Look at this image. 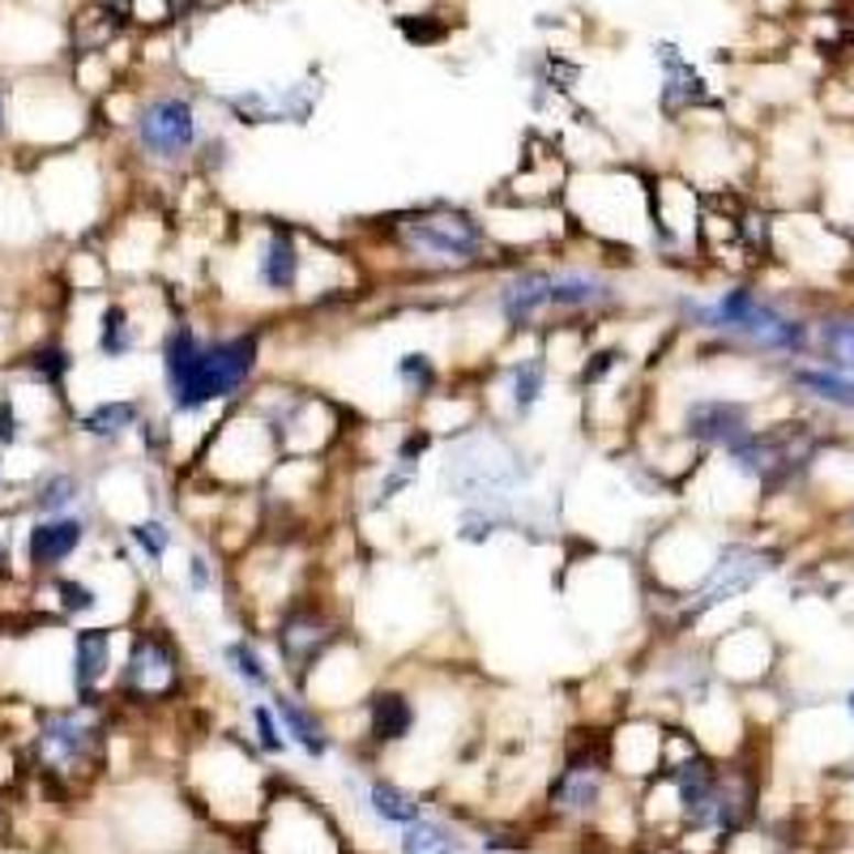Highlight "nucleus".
<instances>
[{
  "label": "nucleus",
  "instance_id": "17",
  "mask_svg": "<svg viewBox=\"0 0 854 854\" xmlns=\"http://www.w3.org/2000/svg\"><path fill=\"white\" fill-rule=\"evenodd\" d=\"M124 649V628L116 624H77L69 628V701L107 705Z\"/></svg>",
  "mask_w": 854,
  "mask_h": 854
},
{
  "label": "nucleus",
  "instance_id": "22",
  "mask_svg": "<svg viewBox=\"0 0 854 854\" xmlns=\"http://www.w3.org/2000/svg\"><path fill=\"white\" fill-rule=\"evenodd\" d=\"M81 508H95V479L77 462H47L26 483V496H22L26 517H61Z\"/></svg>",
  "mask_w": 854,
  "mask_h": 854
},
{
  "label": "nucleus",
  "instance_id": "12",
  "mask_svg": "<svg viewBox=\"0 0 854 854\" xmlns=\"http://www.w3.org/2000/svg\"><path fill=\"white\" fill-rule=\"evenodd\" d=\"M556 376L560 372L551 368L543 342L538 338H522L513 355H496L483 368V376L474 381L479 402H483V419L522 436L547 410Z\"/></svg>",
  "mask_w": 854,
  "mask_h": 854
},
{
  "label": "nucleus",
  "instance_id": "21",
  "mask_svg": "<svg viewBox=\"0 0 854 854\" xmlns=\"http://www.w3.org/2000/svg\"><path fill=\"white\" fill-rule=\"evenodd\" d=\"M359 713H363V740L368 744L397 747L406 744L419 726V697H415V688L385 679V683L368 688V697L359 701Z\"/></svg>",
  "mask_w": 854,
  "mask_h": 854
},
{
  "label": "nucleus",
  "instance_id": "10",
  "mask_svg": "<svg viewBox=\"0 0 854 854\" xmlns=\"http://www.w3.org/2000/svg\"><path fill=\"white\" fill-rule=\"evenodd\" d=\"M188 688V654L172 624H163L150 606L124 628V649L111 683V701L120 705H167Z\"/></svg>",
  "mask_w": 854,
  "mask_h": 854
},
{
  "label": "nucleus",
  "instance_id": "36",
  "mask_svg": "<svg viewBox=\"0 0 854 854\" xmlns=\"http://www.w3.org/2000/svg\"><path fill=\"white\" fill-rule=\"evenodd\" d=\"M9 483V458H4V449H0V488Z\"/></svg>",
  "mask_w": 854,
  "mask_h": 854
},
{
  "label": "nucleus",
  "instance_id": "2",
  "mask_svg": "<svg viewBox=\"0 0 854 854\" xmlns=\"http://www.w3.org/2000/svg\"><path fill=\"white\" fill-rule=\"evenodd\" d=\"M158 406L176 424V449L188 424L210 427L227 406L244 402L265 368V325L201 317L179 308L154 347Z\"/></svg>",
  "mask_w": 854,
  "mask_h": 854
},
{
  "label": "nucleus",
  "instance_id": "30",
  "mask_svg": "<svg viewBox=\"0 0 854 854\" xmlns=\"http://www.w3.org/2000/svg\"><path fill=\"white\" fill-rule=\"evenodd\" d=\"M359 803L381 820V824H390V829H406V824L424 820V803L402 782H393V778H372V782L359 790Z\"/></svg>",
  "mask_w": 854,
  "mask_h": 854
},
{
  "label": "nucleus",
  "instance_id": "16",
  "mask_svg": "<svg viewBox=\"0 0 854 854\" xmlns=\"http://www.w3.org/2000/svg\"><path fill=\"white\" fill-rule=\"evenodd\" d=\"M150 397L142 393H111L95 397L90 406H73L69 436L81 445L86 458H116L129 445H138V427L150 415Z\"/></svg>",
  "mask_w": 854,
  "mask_h": 854
},
{
  "label": "nucleus",
  "instance_id": "19",
  "mask_svg": "<svg viewBox=\"0 0 854 854\" xmlns=\"http://www.w3.org/2000/svg\"><path fill=\"white\" fill-rule=\"evenodd\" d=\"M756 427L752 406L744 397H726V393H697L679 406L676 431L683 445H692L697 453H726L731 445H740L747 431Z\"/></svg>",
  "mask_w": 854,
  "mask_h": 854
},
{
  "label": "nucleus",
  "instance_id": "29",
  "mask_svg": "<svg viewBox=\"0 0 854 854\" xmlns=\"http://www.w3.org/2000/svg\"><path fill=\"white\" fill-rule=\"evenodd\" d=\"M393 385L402 390V397L410 402V406H424L427 397H436V393L449 385V376H445V363L424 351V347H406V351H397L393 355Z\"/></svg>",
  "mask_w": 854,
  "mask_h": 854
},
{
  "label": "nucleus",
  "instance_id": "7",
  "mask_svg": "<svg viewBox=\"0 0 854 854\" xmlns=\"http://www.w3.org/2000/svg\"><path fill=\"white\" fill-rule=\"evenodd\" d=\"M560 210L572 240H585L590 249L615 256L649 252V172L640 167L603 163L572 172Z\"/></svg>",
  "mask_w": 854,
  "mask_h": 854
},
{
  "label": "nucleus",
  "instance_id": "27",
  "mask_svg": "<svg viewBox=\"0 0 854 854\" xmlns=\"http://www.w3.org/2000/svg\"><path fill=\"white\" fill-rule=\"evenodd\" d=\"M179 599L193 611L222 599V611H227V556L214 543H206L201 534L188 538V547L179 556Z\"/></svg>",
  "mask_w": 854,
  "mask_h": 854
},
{
  "label": "nucleus",
  "instance_id": "23",
  "mask_svg": "<svg viewBox=\"0 0 854 854\" xmlns=\"http://www.w3.org/2000/svg\"><path fill=\"white\" fill-rule=\"evenodd\" d=\"M111 530H116V538L129 547L133 565L145 572V581H150V577L163 581L167 560H172V551L179 547V517L172 508H150V513L133 517V522H120V526H111Z\"/></svg>",
  "mask_w": 854,
  "mask_h": 854
},
{
  "label": "nucleus",
  "instance_id": "3",
  "mask_svg": "<svg viewBox=\"0 0 854 854\" xmlns=\"http://www.w3.org/2000/svg\"><path fill=\"white\" fill-rule=\"evenodd\" d=\"M492 320L500 325L504 342L543 338L551 329H590L599 333L611 320L628 317L633 295L611 261H581L565 252H543L526 261H504L488 274L479 295Z\"/></svg>",
  "mask_w": 854,
  "mask_h": 854
},
{
  "label": "nucleus",
  "instance_id": "9",
  "mask_svg": "<svg viewBox=\"0 0 854 854\" xmlns=\"http://www.w3.org/2000/svg\"><path fill=\"white\" fill-rule=\"evenodd\" d=\"M278 462H283V449H278L270 424L252 410L249 402H236L201 436V445L188 458L184 474L214 483L222 492H256Z\"/></svg>",
  "mask_w": 854,
  "mask_h": 854
},
{
  "label": "nucleus",
  "instance_id": "37",
  "mask_svg": "<svg viewBox=\"0 0 854 854\" xmlns=\"http://www.w3.org/2000/svg\"><path fill=\"white\" fill-rule=\"evenodd\" d=\"M851 718H854V692H851Z\"/></svg>",
  "mask_w": 854,
  "mask_h": 854
},
{
  "label": "nucleus",
  "instance_id": "20",
  "mask_svg": "<svg viewBox=\"0 0 854 854\" xmlns=\"http://www.w3.org/2000/svg\"><path fill=\"white\" fill-rule=\"evenodd\" d=\"M214 663H218V671L231 679L244 697H274L286 683L278 663H274V654H270V645H265V637H256L249 628L227 633V637L218 640L214 645Z\"/></svg>",
  "mask_w": 854,
  "mask_h": 854
},
{
  "label": "nucleus",
  "instance_id": "18",
  "mask_svg": "<svg viewBox=\"0 0 854 854\" xmlns=\"http://www.w3.org/2000/svg\"><path fill=\"white\" fill-rule=\"evenodd\" d=\"M325 86L317 77H295L283 86H244L231 90L222 99V111L244 124V129H261V124H308L317 116Z\"/></svg>",
  "mask_w": 854,
  "mask_h": 854
},
{
  "label": "nucleus",
  "instance_id": "5",
  "mask_svg": "<svg viewBox=\"0 0 854 854\" xmlns=\"http://www.w3.org/2000/svg\"><path fill=\"white\" fill-rule=\"evenodd\" d=\"M667 313L679 329L713 338V342H722L731 351H747V355L799 359L812 347V325L752 283H731L713 295L679 291L667 304Z\"/></svg>",
  "mask_w": 854,
  "mask_h": 854
},
{
  "label": "nucleus",
  "instance_id": "11",
  "mask_svg": "<svg viewBox=\"0 0 854 854\" xmlns=\"http://www.w3.org/2000/svg\"><path fill=\"white\" fill-rule=\"evenodd\" d=\"M347 633H355L351 628V606H347V599H338L333 590H325L320 581H313L299 599H291L274 615V624L265 628V645H270V654H274V663H278L286 683L299 688L308 679V671Z\"/></svg>",
  "mask_w": 854,
  "mask_h": 854
},
{
  "label": "nucleus",
  "instance_id": "34",
  "mask_svg": "<svg viewBox=\"0 0 854 854\" xmlns=\"http://www.w3.org/2000/svg\"><path fill=\"white\" fill-rule=\"evenodd\" d=\"M18 577V526H13V513L0 508V581H13Z\"/></svg>",
  "mask_w": 854,
  "mask_h": 854
},
{
  "label": "nucleus",
  "instance_id": "33",
  "mask_svg": "<svg viewBox=\"0 0 854 854\" xmlns=\"http://www.w3.org/2000/svg\"><path fill=\"white\" fill-rule=\"evenodd\" d=\"M397 854H458V842H453V833H449L445 824H436V820H415V824L402 829V846H397Z\"/></svg>",
  "mask_w": 854,
  "mask_h": 854
},
{
  "label": "nucleus",
  "instance_id": "28",
  "mask_svg": "<svg viewBox=\"0 0 854 854\" xmlns=\"http://www.w3.org/2000/svg\"><path fill=\"white\" fill-rule=\"evenodd\" d=\"M786 381H790V390L795 393L812 397L820 406L842 410V415H854V376H846V372H837V368L812 359V363H795V368L786 372Z\"/></svg>",
  "mask_w": 854,
  "mask_h": 854
},
{
  "label": "nucleus",
  "instance_id": "24",
  "mask_svg": "<svg viewBox=\"0 0 854 854\" xmlns=\"http://www.w3.org/2000/svg\"><path fill=\"white\" fill-rule=\"evenodd\" d=\"M274 713H278V722H283L286 731V744L299 747L308 760H325L329 752H333V731H329V718L320 705H313L299 688H291L283 683L274 697Z\"/></svg>",
  "mask_w": 854,
  "mask_h": 854
},
{
  "label": "nucleus",
  "instance_id": "31",
  "mask_svg": "<svg viewBox=\"0 0 854 854\" xmlns=\"http://www.w3.org/2000/svg\"><path fill=\"white\" fill-rule=\"evenodd\" d=\"M244 718H249V740L256 756H286V731L274 713L270 697H244Z\"/></svg>",
  "mask_w": 854,
  "mask_h": 854
},
{
  "label": "nucleus",
  "instance_id": "32",
  "mask_svg": "<svg viewBox=\"0 0 854 854\" xmlns=\"http://www.w3.org/2000/svg\"><path fill=\"white\" fill-rule=\"evenodd\" d=\"M820 363L854 376V317H833L817 329Z\"/></svg>",
  "mask_w": 854,
  "mask_h": 854
},
{
  "label": "nucleus",
  "instance_id": "6",
  "mask_svg": "<svg viewBox=\"0 0 854 854\" xmlns=\"http://www.w3.org/2000/svg\"><path fill=\"white\" fill-rule=\"evenodd\" d=\"M436 492L449 504H500L530 508L538 483V458L517 431L479 419L462 436L436 445Z\"/></svg>",
  "mask_w": 854,
  "mask_h": 854
},
{
  "label": "nucleus",
  "instance_id": "26",
  "mask_svg": "<svg viewBox=\"0 0 854 854\" xmlns=\"http://www.w3.org/2000/svg\"><path fill=\"white\" fill-rule=\"evenodd\" d=\"M606 795V765L603 756H572L551 786V808L569 820H585L603 812Z\"/></svg>",
  "mask_w": 854,
  "mask_h": 854
},
{
  "label": "nucleus",
  "instance_id": "25",
  "mask_svg": "<svg viewBox=\"0 0 854 854\" xmlns=\"http://www.w3.org/2000/svg\"><path fill=\"white\" fill-rule=\"evenodd\" d=\"M654 61H658V69H663V90H658V111L667 116V120H679V116H688V111H697V107L710 103V86H705V77L701 69L679 52V43H654Z\"/></svg>",
  "mask_w": 854,
  "mask_h": 854
},
{
  "label": "nucleus",
  "instance_id": "8",
  "mask_svg": "<svg viewBox=\"0 0 854 854\" xmlns=\"http://www.w3.org/2000/svg\"><path fill=\"white\" fill-rule=\"evenodd\" d=\"M129 158L142 167L145 176H193L201 163V150L214 138L201 107L193 95L179 90H154L129 111Z\"/></svg>",
  "mask_w": 854,
  "mask_h": 854
},
{
  "label": "nucleus",
  "instance_id": "13",
  "mask_svg": "<svg viewBox=\"0 0 854 854\" xmlns=\"http://www.w3.org/2000/svg\"><path fill=\"white\" fill-rule=\"evenodd\" d=\"M107 705L65 701V705H43L35 722V760L47 778H77L95 774L103 765L107 747Z\"/></svg>",
  "mask_w": 854,
  "mask_h": 854
},
{
  "label": "nucleus",
  "instance_id": "14",
  "mask_svg": "<svg viewBox=\"0 0 854 854\" xmlns=\"http://www.w3.org/2000/svg\"><path fill=\"white\" fill-rule=\"evenodd\" d=\"M99 538V513H61V517H26L18 526V572L26 581H43L52 572L73 569Z\"/></svg>",
  "mask_w": 854,
  "mask_h": 854
},
{
  "label": "nucleus",
  "instance_id": "15",
  "mask_svg": "<svg viewBox=\"0 0 854 854\" xmlns=\"http://www.w3.org/2000/svg\"><path fill=\"white\" fill-rule=\"evenodd\" d=\"M705 188L679 176H649V252L663 261L701 256Z\"/></svg>",
  "mask_w": 854,
  "mask_h": 854
},
{
  "label": "nucleus",
  "instance_id": "4",
  "mask_svg": "<svg viewBox=\"0 0 854 854\" xmlns=\"http://www.w3.org/2000/svg\"><path fill=\"white\" fill-rule=\"evenodd\" d=\"M372 252L393 256V270L419 283H458V278H488L504 265L488 231V214L458 206V201H419L402 206L368 227Z\"/></svg>",
  "mask_w": 854,
  "mask_h": 854
},
{
  "label": "nucleus",
  "instance_id": "1",
  "mask_svg": "<svg viewBox=\"0 0 854 854\" xmlns=\"http://www.w3.org/2000/svg\"><path fill=\"white\" fill-rule=\"evenodd\" d=\"M214 313L270 325L295 308H329L363 291L368 265L355 249L286 218H240L210 252Z\"/></svg>",
  "mask_w": 854,
  "mask_h": 854
},
{
  "label": "nucleus",
  "instance_id": "35",
  "mask_svg": "<svg viewBox=\"0 0 854 854\" xmlns=\"http://www.w3.org/2000/svg\"><path fill=\"white\" fill-rule=\"evenodd\" d=\"M9 133V107H4V81H0V142Z\"/></svg>",
  "mask_w": 854,
  "mask_h": 854
}]
</instances>
